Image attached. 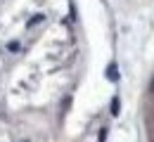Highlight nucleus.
<instances>
[{
	"label": "nucleus",
	"mask_w": 154,
	"mask_h": 142,
	"mask_svg": "<svg viewBox=\"0 0 154 142\" xmlns=\"http://www.w3.org/2000/svg\"><path fill=\"white\" fill-rule=\"evenodd\" d=\"M152 95V100H154V92H149ZM147 125H149V142H154V104H152V109H149V119H147Z\"/></svg>",
	"instance_id": "1"
},
{
	"label": "nucleus",
	"mask_w": 154,
	"mask_h": 142,
	"mask_svg": "<svg viewBox=\"0 0 154 142\" xmlns=\"http://www.w3.org/2000/svg\"><path fill=\"white\" fill-rule=\"evenodd\" d=\"M43 19H45V14H36V17H31V19H29V24H26V26H29V29H33V26H36V24H40Z\"/></svg>",
	"instance_id": "2"
},
{
	"label": "nucleus",
	"mask_w": 154,
	"mask_h": 142,
	"mask_svg": "<svg viewBox=\"0 0 154 142\" xmlns=\"http://www.w3.org/2000/svg\"><path fill=\"white\" fill-rule=\"evenodd\" d=\"M19 47H21L19 41H10L7 43V50H10V52H19Z\"/></svg>",
	"instance_id": "3"
},
{
	"label": "nucleus",
	"mask_w": 154,
	"mask_h": 142,
	"mask_svg": "<svg viewBox=\"0 0 154 142\" xmlns=\"http://www.w3.org/2000/svg\"><path fill=\"white\" fill-rule=\"evenodd\" d=\"M107 76H109L112 81H116V78H119V74H116V66H114V64H112V66L107 69Z\"/></svg>",
	"instance_id": "4"
}]
</instances>
